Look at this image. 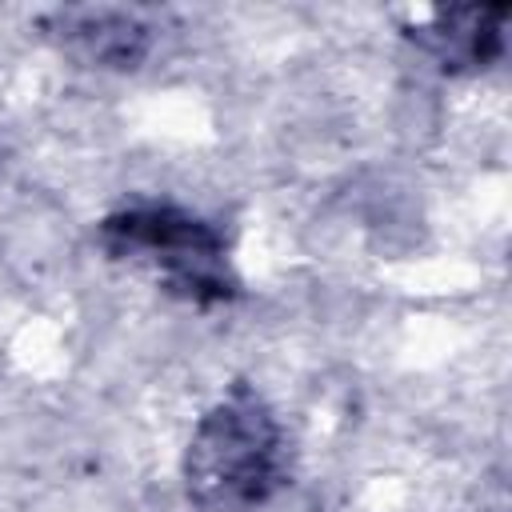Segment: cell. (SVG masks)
Here are the masks:
<instances>
[{
	"label": "cell",
	"mask_w": 512,
	"mask_h": 512,
	"mask_svg": "<svg viewBox=\"0 0 512 512\" xmlns=\"http://www.w3.org/2000/svg\"><path fill=\"white\" fill-rule=\"evenodd\" d=\"M60 48L92 68L132 72L156 44V24L136 8H64L48 20Z\"/></svg>",
	"instance_id": "obj_3"
},
{
	"label": "cell",
	"mask_w": 512,
	"mask_h": 512,
	"mask_svg": "<svg viewBox=\"0 0 512 512\" xmlns=\"http://www.w3.org/2000/svg\"><path fill=\"white\" fill-rule=\"evenodd\" d=\"M504 20L508 8H440L428 24L412 32L416 48H424L444 72H484L504 56Z\"/></svg>",
	"instance_id": "obj_4"
},
{
	"label": "cell",
	"mask_w": 512,
	"mask_h": 512,
	"mask_svg": "<svg viewBox=\"0 0 512 512\" xmlns=\"http://www.w3.org/2000/svg\"><path fill=\"white\" fill-rule=\"evenodd\" d=\"M100 244L112 260L144 268L168 296L216 308L240 296L224 236L180 204H128L100 220Z\"/></svg>",
	"instance_id": "obj_2"
},
{
	"label": "cell",
	"mask_w": 512,
	"mask_h": 512,
	"mask_svg": "<svg viewBox=\"0 0 512 512\" xmlns=\"http://www.w3.org/2000/svg\"><path fill=\"white\" fill-rule=\"evenodd\" d=\"M288 484V432L272 404L232 384L192 428L184 492L196 512H256Z\"/></svg>",
	"instance_id": "obj_1"
}]
</instances>
